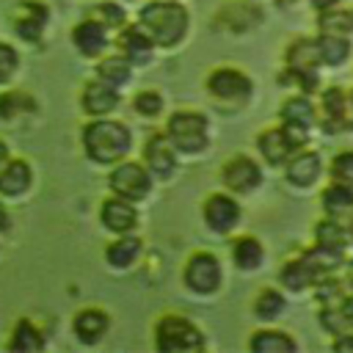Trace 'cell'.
I'll list each match as a JSON object with an SVG mask.
<instances>
[{
	"instance_id": "obj_1",
	"label": "cell",
	"mask_w": 353,
	"mask_h": 353,
	"mask_svg": "<svg viewBox=\"0 0 353 353\" xmlns=\"http://www.w3.org/2000/svg\"><path fill=\"white\" fill-rule=\"evenodd\" d=\"M141 28L160 47H174L188 33V11L179 3L157 0L141 8Z\"/></svg>"
},
{
	"instance_id": "obj_2",
	"label": "cell",
	"mask_w": 353,
	"mask_h": 353,
	"mask_svg": "<svg viewBox=\"0 0 353 353\" xmlns=\"http://www.w3.org/2000/svg\"><path fill=\"white\" fill-rule=\"evenodd\" d=\"M130 143H132L130 130L121 121L99 119V121H91L83 130V146H85V154L94 163H113V160H119L121 154L130 152Z\"/></svg>"
},
{
	"instance_id": "obj_3",
	"label": "cell",
	"mask_w": 353,
	"mask_h": 353,
	"mask_svg": "<svg viewBox=\"0 0 353 353\" xmlns=\"http://www.w3.org/2000/svg\"><path fill=\"white\" fill-rule=\"evenodd\" d=\"M154 345L163 353H190L204 347V336L185 317H163L154 331Z\"/></svg>"
},
{
	"instance_id": "obj_4",
	"label": "cell",
	"mask_w": 353,
	"mask_h": 353,
	"mask_svg": "<svg viewBox=\"0 0 353 353\" xmlns=\"http://www.w3.org/2000/svg\"><path fill=\"white\" fill-rule=\"evenodd\" d=\"M168 141L179 152H201L207 146V119L193 110H179L168 119Z\"/></svg>"
},
{
	"instance_id": "obj_5",
	"label": "cell",
	"mask_w": 353,
	"mask_h": 353,
	"mask_svg": "<svg viewBox=\"0 0 353 353\" xmlns=\"http://www.w3.org/2000/svg\"><path fill=\"white\" fill-rule=\"evenodd\" d=\"M306 143V127L301 124H287L281 130H268L259 135V152L265 154L268 163H284L292 152H298Z\"/></svg>"
},
{
	"instance_id": "obj_6",
	"label": "cell",
	"mask_w": 353,
	"mask_h": 353,
	"mask_svg": "<svg viewBox=\"0 0 353 353\" xmlns=\"http://www.w3.org/2000/svg\"><path fill=\"white\" fill-rule=\"evenodd\" d=\"M185 284L199 292V295H207V292H215L218 284H221V265L212 254H193L188 259V268H185Z\"/></svg>"
},
{
	"instance_id": "obj_7",
	"label": "cell",
	"mask_w": 353,
	"mask_h": 353,
	"mask_svg": "<svg viewBox=\"0 0 353 353\" xmlns=\"http://www.w3.org/2000/svg\"><path fill=\"white\" fill-rule=\"evenodd\" d=\"M152 188V179H149V171H143V165L138 163H121L113 174H110V190L121 199H143Z\"/></svg>"
},
{
	"instance_id": "obj_8",
	"label": "cell",
	"mask_w": 353,
	"mask_h": 353,
	"mask_svg": "<svg viewBox=\"0 0 353 353\" xmlns=\"http://www.w3.org/2000/svg\"><path fill=\"white\" fill-rule=\"evenodd\" d=\"M210 94H215L218 99H229V102H240L251 94V80L237 72V69H215L207 80Z\"/></svg>"
},
{
	"instance_id": "obj_9",
	"label": "cell",
	"mask_w": 353,
	"mask_h": 353,
	"mask_svg": "<svg viewBox=\"0 0 353 353\" xmlns=\"http://www.w3.org/2000/svg\"><path fill=\"white\" fill-rule=\"evenodd\" d=\"M204 221L212 232H229L240 221V207H237L234 199H229L223 193H215L204 201Z\"/></svg>"
},
{
	"instance_id": "obj_10",
	"label": "cell",
	"mask_w": 353,
	"mask_h": 353,
	"mask_svg": "<svg viewBox=\"0 0 353 353\" xmlns=\"http://www.w3.org/2000/svg\"><path fill=\"white\" fill-rule=\"evenodd\" d=\"M262 179V171L259 165L251 160V157H232L226 165H223V185L237 190V193H245L251 188H256Z\"/></svg>"
},
{
	"instance_id": "obj_11",
	"label": "cell",
	"mask_w": 353,
	"mask_h": 353,
	"mask_svg": "<svg viewBox=\"0 0 353 353\" xmlns=\"http://www.w3.org/2000/svg\"><path fill=\"white\" fill-rule=\"evenodd\" d=\"M320 50H317V41H309V39H301L295 41L290 50H287V66L306 80V85L314 83V69L320 63Z\"/></svg>"
},
{
	"instance_id": "obj_12",
	"label": "cell",
	"mask_w": 353,
	"mask_h": 353,
	"mask_svg": "<svg viewBox=\"0 0 353 353\" xmlns=\"http://www.w3.org/2000/svg\"><path fill=\"white\" fill-rule=\"evenodd\" d=\"M116 105H119V94H116V88H113L110 83L94 80V83L85 85V91H83V110H85V113H91V116H105V113H110Z\"/></svg>"
},
{
	"instance_id": "obj_13",
	"label": "cell",
	"mask_w": 353,
	"mask_h": 353,
	"mask_svg": "<svg viewBox=\"0 0 353 353\" xmlns=\"http://www.w3.org/2000/svg\"><path fill=\"white\" fill-rule=\"evenodd\" d=\"M17 22V33L22 36V39H28V41H39L41 39V30H44V22H47V8L41 6V3H22L19 8H17V17H14Z\"/></svg>"
},
{
	"instance_id": "obj_14",
	"label": "cell",
	"mask_w": 353,
	"mask_h": 353,
	"mask_svg": "<svg viewBox=\"0 0 353 353\" xmlns=\"http://www.w3.org/2000/svg\"><path fill=\"white\" fill-rule=\"evenodd\" d=\"M135 221H138V212H135V207L130 204V199H110V201H105L102 204V223L110 229V232H119V234H124V232H130L132 226H135Z\"/></svg>"
},
{
	"instance_id": "obj_15",
	"label": "cell",
	"mask_w": 353,
	"mask_h": 353,
	"mask_svg": "<svg viewBox=\"0 0 353 353\" xmlns=\"http://www.w3.org/2000/svg\"><path fill=\"white\" fill-rule=\"evenodd\" d=\"M119 47H121V52H124V58H127L130 63H143V61H149L154 41H152V36H149L143 28H135V25H132V28H124V30H121Z\"/></svg>"
},
{
	"instance_id": "obj_16",
	"label": "cell",
	"mask_w": 353,
	"mask_h": 353,
	"mask_svg": "<svg viewBox=\"0 0 353 353\" xmlns=\"http://www.w3.org/2000/svg\"><path fill=\"white\" fill-rule=\"evenodd\" d=\"M146 163L157 176H171L176 157H174V143L168 135H152L146 143Z\"/></svg>"
},
{
	"instance_id": "obj_17",
	"label": "cell",
	"mask_w": 353,
	"mask_h": 353,
	"mask_svg": "<svg viewBox=\"0 0 353 353\" xmlns=\"http://www.w3.org/2000/svg\"><path fill=\"white\" fill-rule=\"evenodd\" d=\"M72 41H74V47H77L83 55H99V52L108 47L105 25H102V22H94V19H85V22H80V25L72 30Z\"/></svg>"
},
{
	"instance_id": "obj_18",
	"label": "cell",
	"mask_w": 353,
	"mask_h": 353,
	"mask_svg": "<svg viewBox=\"0 0 353 353\" xmlns=\"http://www.w3.org/2000/svg\"><path fill=\"white\" fill-rule=\"evenodd\" d=\"M320 157L314 154V152H301V154H295L292 160H290V165H287V179L292 182V185H298V188H306V185H312L317 176H320Z\"/></svg>"
},
{
	"instance_id": "obj_19",
	"label": "cell",
	"mask_w": 353,
	"mask_h": 353,
	"mask_svg": "<svg viewBox=\"0 0 353 353\" xmlns=\"http://www.w3.org/2000/svg\"><path fill=\"white\" fill-rule=\"evenodd\" d=\"M30 188V165L25 160H11L0 168V193L19 196Z\"/></svg>"
},
{
	"instance_id": "obj_20",
	"label": "cell",
	"mask_w": 353,
	"mask_h": 353,
	"mask_svg": "<svg viewBox=\"0 0 353 353\" xmlns=\"http://www.w3.org/2000/svg\"><path fill=\"white\" fill-rule=\"evenodd\" d=\"M108 331V317L99 312V309H85L74 317V334L85 342V345H94L105 336Z\"/></svg>"
},
{
	"instance_id": "obj_21",
	"label": "cell",
	"mask_w": 353,
	"mask_h": 353,
	"mask_svg": "<svg viewBox=\"0 0 353 353\" xmlns=\"http://www.w3.org/2000/svg\"><path fill=\"white\" fill-rule=\"evenodd\" d=\"M314 237H317V248H323V251H331V254H342L345 251V245H347V234H345V229L336 223V221H331V218H325V221H320L317 226H314Z\"/></svg>"
},
{
	"instance_id": "obj_22",
	"label": "cell",
	"mask_w": 353,
	"mask_h": 353,
	"mask_svg": "<svg viewBox=\"0 0 353 353\" xmlns=\"http://www.w3.org/2000/svg\"><path fill=\"white\" fill-rule=\"evenodd\" d=\"M232 259L240 270H254L262 265V245L254 237H240L232 245Z\"/></svg>"
},
{
	"instance_id": "obj_23",
	"label": "cell",
	"mask_w": 353,
	"mask_h": 353,
	"mask_svg": "<svg viewBox=\"0 0 353 353\" xmlns=\"http://www.w3.org/2000/svg\"><path fill=\"white\" fill-rule=\"evenodd\" d=\"M251 350H256V353H292L295 342L284 331H259L251 336Z\"/></svg>"
},
{
	"instance_id": "obj_24",
	"label": "cell",
	"mask_w": 353,
	"mask_h": 353,
	"mask_svg": "<svg viewBox=\"0 0 353 353\" xmlns=\"http://www.w3.org/2000/svg\"><path fill=\"white\" fill-rule=\"evenodd\" d=\"M11 350H19V353H33V350H41L44 347V339L41 334L36 331V325L30 320H19L14 334H11V342H8Z\"/></svg>"
},
{
	"instance_id": "obj_25",
	"label": "cell",
	"mask_w": 353,
	"mask_h": 353,
	"mask_svg": "<svg viewBox=\"0 0 353 353\" xmlns=\"http://www.w3.org/2000/svg\"><path fill=\"white\" fill-rule=\"evenodd\" d=\"M317 50H320V58L328 63V66H336L342 63L347 55H350V44L345 36H336V33H323L317 39Z\"/></svg>"
},
{
	"instance_id": "obj_26",
	"label": "cell",
	"mask_w": 353,
	"mask_h": 353,
	"mask_svg": "<svg viewBox=\"0 0 353 353\" xmlns=\"http://www.w3.org/2000/svg\"><path fill=\"white\" fill-rule=\"evenodd\" d=\"M317 25H320L323 33L345 36V33L353 30V11H347V8H334V6H331V8H323Z\"/></svg>"
},
{
	"instance_id": "obj_27",
	"label": "cell",
	"mask_w": 353,
	"mask_h": 353,
	"mask_svg": "<svg viewBox=\"0 0 353 353\" xmlns=\"http://www.w3.org/2000/svg\"><path fill=\"white\" fill-rule=\"evenodd\" d=\"M138 251H141V240L138 237H119L116 243L108 245L105 256H108V262L113 268H127V265H132V259L138 256Z\"/></svg>"
},
{
	"instance_id": "obj_28",
	"label": "cell",
	"mask_w": 353,
	"mask_h": 353,
	"mask_svg": "<svg viewBox=\"0 0 353 353\" xmlns=\"http://www.w3.org/2000/svg\"><path fill=\"white\" fill-rule=\"evenodd\" d=\"M323 207L328 212H345L353 207V185H342V182H334L323 190Z\"/></svg>"
},
{
	"instance_id": "obj_29",
	"label": "cell",
	"mask_w": 353,
	"mask_h": 353,
	"mask_svg": "<svg viewBox=\"0 0 353 353\" xmlns=\"http://www.w3.org/2000/svg\"><path fill=\"white\" fill-rule=\"evenodd\" d=\"M281 119H284L287 124L309 127V124L314 121V110H312V105H309L306 97H292V99L284 102V108H281Z\"/></svg>"
},
{
	"instance_id": "obj_30",
	"label": "cell",
	"mask_w": 353,
	"mask_h": 353,
	"mask_svg": "<svg viewBox=\"0 0 353 353\" xmlns=\"http://www.w3.org/2000/svg\"><path fill=\"white\" fill-rule=\"evenodd\" d=\"M97 74H99V80H105L110 85H121L130 77V61L127 58H105L97 66Z\"/></svg>"
},
{
	"instance_id": "obj_31",
	"label": "cell",
	"mask_w": 353,
	"mask_h": 353,
	"mask_svg": "<svg viewBox=\"0 0 353 353\" xmlns=\"http://www.w3.org/2000/svg\"><path fill=\"white\" fill-rule=\"evenodd\" d=\"M33 108H36V102L22 91H11V94L0 97V116L3 119H14L17 113H30Z\"/></svg>"
},
{
	"instance_id": "obj_32",
	"label": "cell",
	"mask_w": 353,
	"mask_h": 353,
	"mask_svg": "<svg viewBox=\"0 0 353 353\" xmlns=\"http://www.w3.org/2000/svg\"><path fill=\"white\" fill-rule=\"evenodd\" d=\"M254 309H256V314L262 320H273V317H279L284 312V295L276 292V290H262L256 303H254Z\"/></svg>"
},
{
	"instance_id": "obj_33",
	"label": "cell",
	"mask_w": 353,
	"mask_h": 353,
	"mask_svg": "<svg viewBox=\"0 0 353 353\" xmlns=\"http://www.w3.org/2000/svg\"><path fill=\"white\" fill-rule=\"evenodd\" d=\"M331 176H334V182L353 185V152H342V154L334 157V163H331Z\"/></svg>"
},
{
	"instance_id": "obj_34",
	"label": "cell",
	"mask_w": 353,
	"mask_h": 353,
	"mask_svg": "<svg viewBox=\"0 0 353 353\" xmlns=\"http://www.w3.org/2000/svg\"><path fill=\"white\" fill-rule=\"evenodd\" d=\"M135 110L141 113V116H157L160 110H163V99H160V94L157 91H141L138 97H135Z\"/></svg>"
},
{
	"instance_id": "obj_35",
	"label": "cell",
	"mask_w": 353,
	"mask_h": 353,
	"mask_svg": "<svg viewBox=\"0 0 353 353\" xmlns=\"http://www.w3.org/2000/svg\"><path fill=\"white\" fill-rule=\"evenodd\" d=\"M17 66H19L17 50H14L11 44H3V41H0V83H6V80L17 72Z\"/></svg>"
},
{
	"instance_id": "obj_36",
	"label": "cell",
	"mask_w": 353,
	"mask_h": 353,
	"mask_svg": "<svg viewBox=\"0 0 353 353\" xmlns=\"http://www.w3.org/2000/svg\"><path fill=\"white\" fill-rule=\"evenodd\" d=\"M94 14L99 17V22H102L105 28H119V25L124 22V11H121V8H116V6H110V3L97 6V8H94Z\"/></svg>"
},
{
	"instance_id": "obj_37",
	"label": "cell",
	"mask_w": 353,
	"mask_h": 353,
	"mask_svg": "<svg viewBox=\"0 0 353 353\" xmlns=\"http://www.w3.org/2000/svg\"><path fill=\"white\" fill-rule=\"evenodd\" d=\"M325 108H328V113L334 116V119H345V97H342V91L339 88H334V91H328L325 94Z\"/></svg>"
},
{
	"instance_id": "obj_38",
	"label": "cell",
	"mask_w": 353,
	"mask_h": 353,
	"mask_svg": "<svg viewBox=\"0 0 353 353\" xmlns=\"http://www.w3.org/2000/svg\"><path fill=\"white\" fill-rule=\"evenodd\" d=\"M6 229H8V212H6V207L0 201V232H6Z\"/></svg>"
},
{
	"instance_id": "obj_39",
	"label": "cell",
	"mask_w": 353,
	"mask_h": 353,
	"mask_svg": "<svg viewBox=\"0 0 353 353\" xmlns=\"http://www.w3.org/2000/svg\"><path fill=\"white\" fill-rule=\"evenodd\" d=\"M312 3H314V8H320V11H323V8H331V6H336L339 0H312Z\"/></svg>"
},
{
	"instance_id": "obj_40",
	"label": "cell",
	"mask_w": 353,
	"mask_h": 353,
	"mask_svg": "<svg viewBox=\"0 0 353 353\" xmlns=\"http://www.w3.org/2000/svg\"><path fill=\"white\" fill-rule=\"evenodd\" d=\"M6 163H8V149H6V143L0 141V168H3Z\"/></svg>"
},
{
	"instance_id": "obj_41",
	"label": "cell",
	"mask_w": 353,
	"mask_h": 353,
	"mask_svg": "<svg viewBox=\"0 0 353 353\" xmlns=\"http://www.w3.org/2000/svg\"><path fill=\"white\" fill-rule=\"evenodd\" d=\"M347 347H353V339H339L336 342V350H347Z\"/></svg>"
},
{
	"instance_id": "obj_42",
	"label": "cell",
	"mask_w": 353,
	"mask_h": 353,
	"mask_svg": "<svg viewBox=\"0 0 353 353\" xmlns=\"http://www.w3.org/2000/svg\"><path fill=\"white\" fill-rule=\"evenodd\" d=\"M347 276H350V284H353V262H350V273Z\"/></svg>"
},
{
	"instance_id": "obj_43",
	"label": "cell",
	"mask_w": 353,
	"mask_h": 353,
	"mask_svg": "<svg viewBox=\"0 0 353 353\" xmlns=\"http://www.w3.org/2000/svg\"><path fill=\"white\" fill-rule=\"evenodd\" d=\"M350 240H353V218H350Z\"/></svg>"
}]
</instances>
